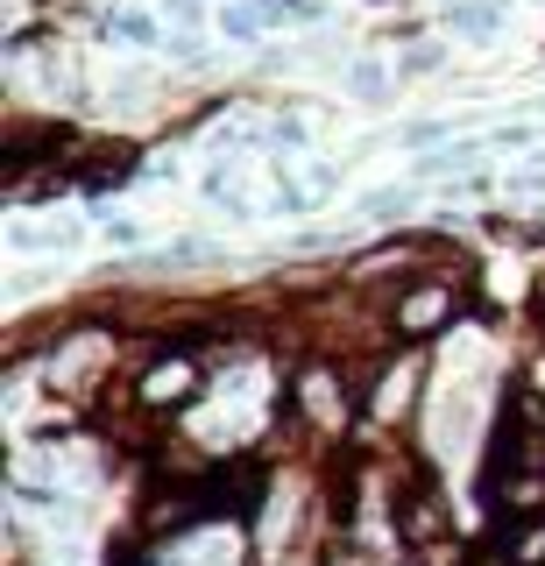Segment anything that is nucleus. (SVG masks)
Segmentation results:
<instances>
[{
  "instance_id": "4",
  "label": "nucleus",
  "mask_w": 545,
  "mask_h": 566,
  "mask_svg": "<svg viewBox=\"0 0 545 566\" xmlns=\"http://www.w3.org/2000/svg\"><path fill=\"white\" fill-rule=\"evenodd\" d=\"M503 0H453V8H447V29L453 35H496L503 29Z\"/></svg>"
},
{
  "instance_id": "10",
  "label": "nucleus",
  "mask_w": 545,
  "mask_h": 566,
  "mask_svg": "<svg viewBox=\"0 0 545 566\" xmlns=\"http://www.w3.org/2000/svg\"><path fill=\"white\" fill-rule=\"evenodd\" d=\"M447 135V120H418V128H403V142H439Z\"/></svg>"
},
{
  "instance_id": "2",
  "label": "nucleus",
  "mask_w": 545,
  "mask_h": 566,
  "mask_svg": "<svg viewBox=\"0 0 545 566\" xmlns=\"http://www.w3.org/2000/svg\"><path fill=\"white\" fill-rule=\"evenodd\" d=\"M276 22H284L276 0H220V8H213V29L227 35V43H262Z\"/></svg>"
},
{
  "instance_id": "8",
  "label": "nucleus",
  "mask_w": 545,
  "mask_h": 566,
  "mask_svg": "<svg viewBox=\"0 0 545 566\" xmlns=\"http://www.w3.org/2000/svg\"><path fill=\"white\" fill-rule=\"evenodd\" d=\"M510 559H517V566H545V524H532V531H524V538H517V553H510Z\"/></svg>"
},
{
  "instance_id": "11",
  "label": "nucleus",
  "mask_w": 545,
  "mask_h": 566,
  "mask_svg": "<svg viewBox=\"0 0 545 566\" xmlns=\"http://www.w3.org/2000/svg\"><path fill=\"white\" fill-rule=\"evenodd\" d=\"M333 566H376V559H368L361 545H340V553H333Z\"/></svg>"
},
{
  "instance_id": "5",
  "label": "nucleus",
  "mask_w": 545,
  "mask_h": 566,
  "mask_svg": "<svg viewBox=\"0 0 545 566\" xmlns=\"http://www.w3.org/2000/svg\"><path fill=\"white\" fill-rule=\"evenodd\" d=\"M447 312H453V291H418V297H403V305H397V326L403 333H432Z\"/></svg>"
},
{
  "instance_id": "7",
  "label": "nucleus",
  "mask_w": 545,
  "mask_h": 566,
  "mask_svg": "<svg viewBox=\"0 0 545 566\" xmlns=\"http://www.w3.org/2000/svg\"><path fill=\"white\" fill-rule=\"evenodd\" d=\"M347 93H355V99H382V93H390V64H376V57L347 64Z\"/></svg>"
},
{
  "instance_id": "6",
  "label": "nucleus",
  "mask_w": 545,
  "mask_h": 566,
  "mask_svg": "<svg viewBox=\"0 0 545 566\" xmlns=\"http://www.w3.org/2000/svg\"><path fill=\"white\" fill-rule=\"evenodd\" d=\"M107 43L149 50V43H156V22H149V14H135V8H120V14H107Z\"/></svg>"
},
{
  "instance_id": "9",
  "label": "nucleus",
  "mask_w": 545,
  "mask_h": 566,
  "mask_svg": "<svg viewBox=\"0 0 545 566\" xmlns=\"http://www.w3.org/2000/svg\"><path fill=\"white\" fill-rule=\"evenodd\" d=\"M432 64H439V50H432V43H418V50H411V57H403L397 71H432Z\"/></svg>"
},
{
  "instance_id": "12",
  "label": "nucleus",
  "mask_w": 545,
  "mask_h": 566,
  "mask_svg": "<svg viewBox=\"0 0 545 566\" xmlns=\"http://www.w3.org/2000/svg\"><path fill=\"white\" fill-rule=\"evenodd\" d=\"M474 566H517V559H503V553H482V559H474Z\"/></svg>"
},
{
  "instance_id": "3",
  "label": "nucleus",
  "mask_w": 545,
  "mask_h": 566,
  "mask_svg": "<svg viewBox=\"0 0 545 566\" xmlns=\"http://www.w3.org/2000/svg\"><path fill=\"white\" fill-rule=\"evenodd\" d=\"M191 382H199V368H191V361H156L149 382H143V403H185Z\"/></svg>"
},
{
  "instance_id": "1",
  "label": "nucleus",
  "mask_w": 545,
  "mask_h": 566,
  "mask_svg": "<svg viewBox=\"0 0 545 566\" xmlns=\"http://www.w3.org/2000/svg\"><path fill=\"white\" fill-rule=\"evenodd\" d=\"M447 503H439V489L432 482H418V489H403L397 495V538L403 545H432V538H447Z\"/></svg>"
}]
</instances>
